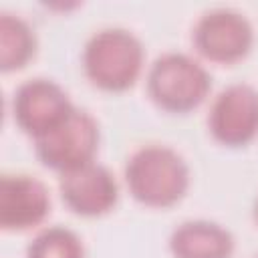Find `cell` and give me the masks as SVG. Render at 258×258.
I'll return each mask as SVG.
<instances>
[{"mask_svg":"<svg viewBox=\"0 0 258 258\" xmlns=\"http://www.w3.org/2000/svg\"><path fill=\"white\" fill-rule=\"evenodd\" d=\"M131 198L147 208H171L189 187V167L171 147L149 143L135 149L125 163Z\"/></svg>","mask_w":258,"mask_h":258,"instance_id":"1","label":"cell"},{"mask_svg":"<svg viewBox=\"0 0 258 258\" xmlns=\"http://www.w3.org/2000/svg\"><path fill=\"white\" fill-rule=\"evenodd\" d=\"M145 50L141 40L127 28L109 26L89 36L81 62L89 83L107 93L131 89L143 71Z\"/></svg>","mask_w":258,"mask_h":258,"instance_id":"2","label":"cell"},{"mask_svg":"<svg viewBox=\"0 0 258 258\" xmlns=\"http://www.w3.org/2000/svg\"><path fill=\"white\" fill-rule=\"evenodd\" d=\"M145 89L155 107L183 115L206 101L212 89V77L194 56L185 52H163L151 62Z\"/></svg>","mask_w":258,"mask_h":258,"instance_id":"3","label":"cell"},{"mask_svg":"<svg viewBox=\"0 0 258 258\" xmlns=\"http://www.w3.org/2000/svg\"><path fill=\"white\" fill-rule=\"evenodd\" d=\"M99 139L97 119L89 111L75 107L56 129L34 141V151L44 167L60 175L95 161Z\"/></svg>","mask_w":258,"mask_h":258,"instance_id":"4","label":"cell"},{"mask_svg":"<svg viewBox=\"0 0 258 258\" xmlns=\"http://www.w3.org/2000/svg\"><path fill=\"white\" fill-rule=\"evenodd\" d=\"M191 42L206 60L234 64L250 52L254 44V28L242 12L234 8H214L196 20Z\"/></svg>","mask_w":258,"mask_h":258,"instance_id":"5","label":"cell"},{"mask_svg":"<svg viewBox=\"0 0 258 258\" xmlns=\"http://www.w3.org/2000/svg\"><path fill=\"white\" fill-rule=\"evenodd\" d=\"M75 109L67 91L52 79L34 77L20 83L12 95V117L34 141L56 129Z\"/></svg>","mask_w":258,"mask_h":258,"instance_id":"6","label":"cell"},{"mask_svg":"<svg viewBox=\"0 0 258 258\" xmlns=\"http://www.w3.org/2000/svg\"><path fill=\"white\" fill-rule=\"evenodd\" d=\"M212 137L226 147H244L258 135V89L248 83L224 87L208 113Z\"/></svg>","mask_w":258,"mask_h":258,"instance_id":"7","label":"cell"},{"mask_svg":"<svg viewBox=\"0 0 258 258\" xmlns=\"http://www.w3.org/2000/svg\"><path fill=\"white\" fill-rule=\"evenodd\" d=\"M58 191L64 206L83 218L109 214L119 200V183L109 167L91 161L58 175Z\"/></svg>","mask_w":258,"mask_h":258,"instance_id":"8","label":"cell"},{"mask_svg":"<svg viewBox=\"0 0 258 258\" xmlns=\"http://www.w3.org/2000/svg\"><path fill=\"white\" fill-rule=\"evenodd\" d=\"M50 212L48 187L28 173H4L0 177V228L24 232L44 222Z\"/></svg>","mask_w":258,"mask_h":258,"instance_id":"9","label":"cell"},{"mask_svg":"<svg viewBox=\"0 0 258 258\" xmlns=\"http://www.w3.org/2000/svg\"><path fill=\"white\" fill-rule=\"evenodd\" d=\"M173 258H232L234 236L212 220H185L173 228L167 240Z\"/></svg>","mask_w":258,"mask_h":258,"instance_id":"10","label":"cell"},{"mask_svg":"<svg viewBox=\"0 0 258 258\" xmlns=\"http://www.w3.org/2000/svg\"><path fill=\"white\" fill-rule=\"evenodd\" d=\"M36 52L34 28L16 14H0V69L2 73L18 71L30 62Z\"/></svg>","mask_w":258,"mask_h":258,"instance_id":"11","label":"cell"},{"mask_svg":"<svg viewBox=\"0 0 258 258\" xmlns=\"http://www.w3.org/2000/svg\"><path fill=\"white\" fill-rule=\"evenodd\" d=\"M26 258H85V248L77 232L64 226L42 228L26 246Z\"/></svg>","mask_w":258,"mask_h":258,"instance_id":"12","label":"cell"},{"mask_svg":"<svg viewBox=\"0 0 258 258\" xmlns=\"http://www.w3.org/2000/svg\"><path fill=\"white\" fill-rule=\"evenodd\" d=\"M252 216H254V222L258 224V198H256V202H254V208H252Z\"/></svg>","mask_w":258,"mask_h":258,"instance_id":"13","label":"cell"},{"mask_svg":"<svg viewBox=\"0 0 258 258\" xmlns=\"http://www.w3.org/2000/svg\"><path fill=\"white\" fill-rule=\"evenodd\" d=\"M256 258H258V256H256Z\"/></svg>","mask_w":258,"mask_h":258,"instance_id":"14","label":"cell"}]
</instances>
